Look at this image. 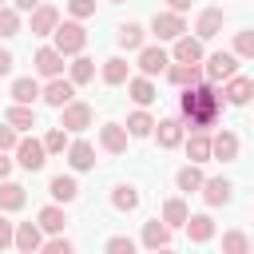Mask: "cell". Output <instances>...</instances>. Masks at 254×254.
Wrapping results in <instances>:
<instances>
[{"instance_id": "1", "label": "cell", "mask_w": 254, "mask_h": 254, "mask_svg": "<svg viewBox=\"0 0 254 254\" xmlns=\"http://www.w3.org/2000/svg\"><path fill=\"white\" fill-rule=\"evenodd\" d=\"M179 111H183V119H187L190 131H210V127L218 123V115H222V91H218L214 83L198 79V83L183 87Z\"/></svg>"}, {"instance_id": "2", "label": "cell", "mask_w": 254, "mask_h": 254, "mask_svg": "<svg viewBox=\"0 0 254 254\" xmlns=\"http://www.w3.org/2000/svg\"><path fill=\"white\" fill-rule=\"evenodd\" d=\"M52 36H56V52L60 56H79L83 48H87V32H83V24L79 20H64V24H56L52 28Z\"/></svg>"}, {"instance_id": "3", "label": "cell", "mask_w": 254, "mask_h": 254, "mask_svg": "<svg viewBox=\"0 0 254 254\" xmlns=\"http://www.w3.org/2000/svg\"><path fill=\"white\" fill-rule=\"evenodd\" d=\"M95 123V107L91 103H79V99H67L60 107V127L64 131H87Z\"/></svg>"}, {"instance_id": "4", "label": "cell", "mask_w": 254, "mask_h": 254, "mask_svg": "<svg viewBox=\"0 0 254 254\" xmlns=\"http://www.w3.org/2000/svg\"><path fill=\"white\" fill-rule=\"evenodd\" d=\"M238 71V56L234 52H214V56H202V75L210 83H222Z\"/></svg>"}, {"instance_id": "5", "label": "cell", "mask_w": 254, "mask_h": 254, "mask_svg": "<svg viewBox=\"0 0 254 254\" xmlns=\"http://www.w3.org/2000/svg\"><path fill=\"white\" fill-rule=\"evenodd\" d=\"M12 155H16V163L24 167V171H40L44 163H48V151H44V143L40 139H16V147H12Z\"/></svg>"}, {"instance_id": "6", "label": "cell", "mask_w": 254, "mask_h": 254, "mask_svg": "<svg viewBox=\"0 0 254 254\" xmlns=\"http://www.w3.org/2000/svg\"><path fill=\"white\" fill-rule=\"evenodd\" d=\"M171 44H175V48H171V60H175V64H202V56H206L198 36H187V32H183V36H175Z\"/></svg>"}, {"instance_id": "7", "label": "cell", "mask_w": 254, "mask_h": 254, "mask_svg": "<svg viewBox=\"0 0 254 254\" xmlns=\"http://www.w3.org/2000/svg\"><path fill=\"white\" fill-rule=\"evenodd\" d=\"M171 64V52L167 48H155V44H143L139 48V75H163Z\"/></svg>"}, {"instance_id": "8", "label": "cell", "mask_w": 254, "mask_h": 254, "mask_svg": "<svg viewBox=\"0 0 254 254\" xmlns=\"http://www.w3.org/2000/svg\"><path fill=\"white\" fill-rule=\"evenodd\" d=\"M40 99H44L48 107H64L67 99H75V83L64 79V75H52V79L40 87Z\"/></svg>"}, {"instance_id": "9", "label": "cell", "mask_w": 254, "mask_h": 254, "mask_svg": "<svg viewBox=\"0 0 254 254\" xmlns=\"http://www.w3.org/2000/svg\"><path fill=\"white\" fill-rule=\"evenodd\" d=\"M226 87H222V103H234V107H246L250 103V95H254V79L250 75H230V79H222Z\"/></svg>"}, {"instance_id": "10", "label": "cell", "mask_w": 254, "mask_h": 254, "mask_svg": "<svg viewBox=\"0 0 254 254\" xmlns=\"http://www.w3.org/2000/svg\"><path fill=\"white\" fill-rule=\"evenodd\" d=\"M151 32L159 36V40H175V36H183L187 32V20H183V12H155V20H151Z\"/></svg>"}, {"instance_id": "11", "label": "cell", "mask_w": 254, "mask_h": 254, "mask_svg": "<svg viewBox=\"0 0 254 254\" xmlns=\"http://www.w3.org/2000/svg\"><path fill=\"white\" fill-rule=\"evenodd\" d=\"M238 151H242V143H238V135L234 131H218V135H210V159H218V163H234L238 159Z\"/></svg>"}, {"instance_id": "12", "label": "cell", "mask_w": 254, "mask_h": 254, "mask_svg": "<svg viewBox=\"0 0 254 254\" xmlns=\"http://www.w3.org/2000/svg\"><path fill=\"white\" fill-rule=\"evenodd\" d=\"M127 143H131V135H127L123 123H103V127H99V147H103L107 155H123Z\"/></svg>"}, {"instance_id": "13", "label": "cell", "mask_w": 254, "mask_h": 254, "mask_svg": "<svg viewBox=\"0 0 254 254\" xmlns=\"http://www.w3.org/2000/svg\"><path fill=\"white\" fill-rule=\"evenodd\" d=\"M198 194L206 198V206H226L230 202V194H234V183L230 179H202V187H198Z\"/></svg>"}, {"instance_id": "14", "label": "cell", "mask_w": 254, "mask_h": 254, "mask_svg": "<svg viewBox=\"0 0 254 254\" xmlns=\"http://www.w3.org/2000/svg\"><path fill=\"white\" fill-rule=\"evenodd\" d=\"M12 246H16L20 254H36V250L44 246V230H40L36 222H20V226L12 230Z\"/></svg>"}, {"instance_id": "15", "label": "cell", "mask_w": 254, "mask_h": 254, "mask_svg": "<svg viewBox=\"0 0 254 254\" xmlns=\"http://www.w3.org/2000/svg\"><path fill=\"white\" fill-rule=\"evenodd\" d=\"M32 67H36V75H44V79H52V75H64V56L48 44V48H40L36 56H32Z\"/></svg>"}, {"instance_id": "16", "label": "cell", "mask_w": 254, "mask_h": 254, "mask_svg": "<svg viewBox=\"0 0 254 254\" xmlns=\"http://www.w3.org/2000/svg\"><path fill=\"white\" fill-rule=\"evenodd\" d=\"M151 135L159 139V147H163V151H175V147H183V123H179V119H155Z\"/></svg>"}, {"instance_id": "17", "label": "cell", "mask_w": 254, "mask_h": 254, "mask_svg": "<svg viewBox=\"0 0 254 254\" xmlns=\"http://www.w3.org/2000/svg\"><path fill=\"white\" fill-rule=\"evenodd\" d=\"M64 155H67V167H71V171H91V167H95V147H91L87 139L67 143V147H64Z\"/></svg>"}, {"instance_id": "18", "label": "cell", "mask_w": 254, "mask_h": 254, "mask_svg": "<svg viewBox=\"0 0 254 254\" xmlns=\"http://www.w3.org/2000/svg\"><path fill=\"white\" fill-rule=\"evenodd\" d=\"M222 20H226L222 8H202L198 20H194V36H198V40H214V36L222 32Z\"/></svg>"}, {"instance_id": "19", "label": "cell", "mask_w": 254, "mask_h": 254, "mask_svg": "<svg viewBox=\"0 0 254 254\" xmlns=\"http://www.w3.org/2000/svg\"><path fill=\"white\" fill-rule=\"evenodd\" d=\"M179 91L183 87H190V83H198L202 79V64H167V71H163Z\"/></svg>"}, {"instance_id": "20", "label": "cell", "mask_w": 254, "mask_h": 254, "mask_svg": "<svg viewBox=\"0 0 254 254\" xmlns=\"http://www.w3.org/2000/svg\"><path fill=\"white\" fill-rule=\"evenodd\" d=\"M48 194H52L56 202H75V198H79L75 175H52V179H48Z\"/></svg>"}, {"instance_id": "21", "label": "cell", "mask_w": 254, "mask_h": 254, "mask_svg": "<svg viewBox=\"0 0 254 254\" xmlns=\"http://www.w3.org/2000/svg\"><path fill=\"white\" fill-rule=\"evenodd\" d=\"M143 246H147V250H167V246H171V226H167L163 218L143 222Z\"/></svg>"}, {"instance_id": "22", "label": "cell", "mask_w": 254, "mask_h": 254, "mask_svg": "<svg viewBox=\"0 0 254 254\" xmlns=\"http://www.w3.org/2000/svg\"><path fill=\"white\" fill-rule=\"evenodd\" d=\"M24 202H28V190L12 179H0V210L12 214V210H24Z\"/></svg>"}, {"instance_id": "23", "label": "cell", "mask_w": 254, "mask_h": 254, "mask_svg": "<svg viewBox=\"0 0 254 254\" xmlns=\"http://www.w3.org/2000/svg\"><path fill=\"white\" fill-rule=\"evenodd\" d=\"M115 40H119L123 52H139V48L147 44V28H143L139 20H127V24H119V36H115Z\"/></svg>"}, {"instance_id": "24", "label": "cell", "mask_w": 254, "mask_h": 254, "mask_svg": "<svg viewBox=\"0 0 254 254\" xmlns=\"http://www.w3.org/2000/svg\"><path fill=\"white\" fill-rule=\"evenodd\" d=\"M99 75H103V83H107V87H123V83H127V75H131V64H127L123 56H111V60H103Z\"/></svg>"}, {"instance_id": "25", "label": "cell", "mask_w": 254, "mask_h": 254, "mask_svg": "<svg viewBox=\"0 0 254 254\" xmlns=\"http://www.w3.org/2000/svg\"><path fill=\"white\" fill-rule=\"evenodd\" d=\"M127 95H131L139 107H147V103H155V99H159V91H155L151 75H127Z\"/></svg>"}, {"instance_id": "26", "label": "cell", "mask_w": 254, "mask_h": 254, "mask_svg": "<svg viewBox=\"0 0 254 254\" xmlns=\"http://www.w3.org/2000/svg\"><path fill=\"white\" fill-rule=\"evenodd\" d=\"M187 234H190V242L194 246H202V242H210L214 238V218L210 214H187Z\"/></svg>"}, {"instance_id": "27", "label": "cell", "mask_w": 254, "mask_h": 254, "mask_svg": "<svg viewBox=\"0 0 254 254\" xmlns=\"http://www.w3.org/2000/svg\"><path fill=\"white\" fill-rule=\"evenodd\" d=\"M56 24H60V12L52 4H36L32 8V36H52Z\"/></svg>"}, {"instance_id": "28", "label": "cell", "mask_w": 254, "mask_h": 254, "mask_svg": "<svg viewBox=\"0 0 254 254\" xmlns=\"http://www.w3.org/2000/svg\"><path fill=\"white\" fill-rule=\"evenodd\" d=\"M64 222H67V214H64V206H60V202L40 206V214H36V226H40V230H48V234H60V230H64Z\"/></svg>"}, {"instance_id": "29", "label": "cell", "mask_w": 254, "mask_h": 254, "mask_svg": "<svg viewBox=\"0 0 254 254\" xmlns=\"http://www.w3.org/2000/svg\"><path fill=\"white\" fill-rule=\"evenodd\" d=\"M67 79H71L75 87H83V83H91V79H95V60H87V56L79 52V56H75V60L67 64Z\"/></svg>"}, {"instance_id": "30", "label": "cell", "mask_w": 254, "mask_h": 254, "mask_svg": "<svg viewBox=\"0 0 254 254\" xmlns=\"http://www.w3.org/2000/svg\"><path fill=\"white\" fill-rule=\"evenodd\" d=\"M12 103H36L40 99V83H36V75H20V79H12Z\"/></svg>"}, {"instance_id": "31", "label": "cell", "mask_w": 254, "mask_h": 254, "mask_svg": "<svg viewBox=\"0 0 254 254\" xmlns=\"http://www.w3.org/2000/svg\"><path fill=\"white\" fill-rule=\"evenodd\" d=\"M4 123H12L16 131H32V127H36V111H32V103H12V107L4 111Z\"/></svg>"}, {"instance_id": "32", "label": "cell", "mask_w": 254, "mask_h": 254, "mask_svg": "<svg viewBox=\"0 0 254 254\" xmlns=\"http://www.w3.org/2000/svg\"><path fill=\"white\" fill-rule=\"evenodd\" d=\"M183 143H187V159L190 163H206L210 159V135L206 131H190V139L183 135Z\"/></svg>"}, {"instance_id": "33", "label": "cell", "mask_w": 254, "mask_h": 254, "mask_svg": "<svg viewBox=\"0 0 254 254\" xmlns=\"http://www.w3.org/2000/svg\"><path fill=\"white\" fill-rule=\"evenodd\" d=\"M123 127H127V135H131V139H147V135H151V127H155V119H151V111H147V107H139V111H131V115H127V123H123Z\"/></svg>"}, {"instance_id": "34", "label": "cell", "mask_w": 254, "mask_h": 254, "mask_svg": "<svg viewBox=\"0 0 254 254\" xmlns=\"http://www.w3.org/2000/svg\"><path fill=\"white\" fill-rule=\"evenodd\" d=\"M202 171H198V163H187V167H179V175H175V187L183 190V194H194L198 187H202Z\"/></svg>"}, {"instance_id": "35", "label": "cell", "mask_w": 254, "mask_h": 254, "mask_svg": "<svg viewBox=\"0 0 254 254\" xmlns=\"http://www.w3.org/2000/svg\"><path fill=\"white\" fill-rule=\"evenodd\" d=\"M111 206H115V210H123V214H131V210L139 206V190H135L131 183H119V187L111 190Z\"/></svg>"}, {"instance_id": "36", "label": "cell", "mask_w": 254, "mask_h": 254, "mask_svg": "<svg viewBox=\"0 0 254 254\" xmlns=\"http://www.w3.org/2000/svg\"><path fill=\"white\" fill-rule=\"evenodd\" d=\"M187 214H190V210H187V202H183V198H167V202H163V222H167L171 230H175V226H183V222H187Z\"/></svg>"}, {"instance_id": "37", "label": "cell", "mask_w": 254, "mask_h": 254, "mask_svg": "<svg viewBox=\"0 0 254 254\" xmlns=\"http://www.w3.org/2000/svg\"><path fill=\"white\" fill-rule=\"evenodd\" d=\"M40 143H44V151H48V155H64V147H67L71 139H67V131H64V127H52Z\"/></svg>"}, {"instance_id": "38", "label": "cell", "mask_w": 254, "mask_h": 254, "mask_svg": "<svg viewBox=\"0 0 254 254\" xmlns=\"http://www.w3.org/2000/svg\"><path fill=\"white\" fill-rule=\"evenodd\" d=\"M250 250V238L242 230H226L222 234V254H246Z\"/></svg>"}, {"instance_id": "39", "label": "cell", "mask_w": 254, "mask_h": 254, "mask_svg": "<svg viewBox=\"0 0 254 254\" xmlns=\"http://www.w3.org/2000/svg\"><path fill=\"white\" fill-rule=\"evenodd\" d=\"M0 36H4V40H8V36H20V12L8 8V4H0Z\"/></svg>"}, {"instance_id": "40", "label": "cell", "mask_w": 254, "mask_h": 254, "mask_svg": "<svg viewBox=\"0 0 254 254\" xmlns=\"http://www.w3.org/2000/svg\"><path fill=\"white\" fill-rule=\"evenodd\" d=\"M234 56L238 60H254V32H238L234 36Z\"/></svg>"}, {"instance_id": "41", "label": "cell", "mask_w": 254, "mask_h": 254, "mask_svg": "<svg viewBox=\"0 0 254 254\" xmlns=\"http://www.w3.org/2000/svg\"><path fill=\"white\" fill-rule=\"evenodd\" d=\"M103 250H107V254H131V250H135V242H131L127 234H115V238H107V242H103Z\"/></svg>"}, {"instance_id": "42", "label": "cell", "mask_w": 254, "mask_h": 254, "mask_svg": "<svg viewBox=\"0 0 254 254\" xmlns=\"http://www.w3.org/2000/svg\"><path fill=\"white\" fill-rule=\"evenodd\" d=\"M40 250H44V254H71V238H64V230H60V234H56V238H48Z\"/></svg>"}, {"instance_id": "43", "label": "cell", "mask_w": 254, "mask_h": 254, "mask_svg": "<svg viewBox=\"0 0 254 254\" xmlns=\"http://www.w3.org/2000/svg\"><path fill=\"white\" fill-rule=\"evenodd\" d=\"M67 12H71V20H87V16H95V0H67Z\"/></svg>"}, {"instance_id": "44", "label": "cell", "mask_w": 254, "mask_h": 254, "mask_svg": "<svg viewBox=\"0 0 254 254\" xmlns=\"http://www.w3.org/2000/svg\"><path fill=\"white\" fill-rule=\"evenodd\" d=\"M16 139H20V131H16L12 123H0V151H12Z\"/></svg>"}, {"instance_id": "45", "label": "cell", "mask_w": 254, "mask_h": 254, "mask_svg": "<svg viewBox=\"0 0 254 254\" xmlns=\"http://www.w3.org/2000/svg\"><path fill=\"white\" fill-rule=\"evenodd\" d=\"M12 230H16V226L0 214V250H8V246H12Z\"/></svg>"}, {"instance_id": "46", "label": "cell", "mask_w": 254, "mask_h": 254, "mask_svg": "<svg viewBox=\"0 0 254 254\" xmlns=\"http://www.w3.org/2000/svg\"><path fill=\"white\" fill-rule=\"evenodd\" d=\"M12 64H16V60H12V52H8V48H0V75H8V71H12Z\"/></svg>"}, {"instance_id": "47", "label": "cell", "mask_w": 254, "mask_h": 254, "mask_svg": "<svg viewBox=\"0 0 254 254\" xmlns=\"http://www.w3.org/2000/svg\"><path fill=\"white\" fill-rule=\"evenodd\" d=\"M12 175V159H8V151H0V179H8Z\"/></svg>"}, {"instance_id": "48", "label": "cell", "mask_w": 254, "mask_h": 254, "mask_svg": "<svg viewBox=\"0 0 254 254\" xmlns=\"http://www.w3.org/2000/svg\"><path fill=\"white\" fill-rule=\"evenodd\" d=\"M36 4H44V0H12V8H16V12H32Z\"/></svg>"}, {"instance_id": "49", "label": "cell", "mask_w": 254, "mask_h": 254, "mask_svg": "<svg viewBox=\"0 0 254 254\" xmlns=\"http://www.w3.org/2000/svg\"><path fill=\"white\" fill-rule=\"evenodd\" d=\"M167 8H171V12H187V8H190V0H167Z\"/></svg>"}, {"instance_id": "50", "label": "cell", "mask_w": 254, "mask_h": 254, "mask_svg": "<svg viewBox=\"0 0 254 254\" xmlns=\"http://www.w3.org/2000/svg\"><path fill=\"white\" fill-rule=\"evenodd\" d=\"M111 4H119V0H111Z\"/></svg>"}, {"instance_id": "51", "label": "cell", "mask_w": 254, "mask_h": 254, "mask_svg": "<svg viewBox=\"0 0 254 254\" xmlns=\"http://www.w3.org/2000/svg\"><path fill=\"white\" fill-rule=\"evenodd\" d=\"M0 4H4V0H0Z\"/></svg>"}]
</instances>
